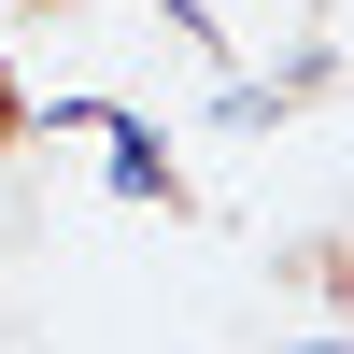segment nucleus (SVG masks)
<instances>
[{
    "mask_svg": "<svg viewBox=\"0 0 354 354\" xmlns=\"http://www.w3.org/2000/svg\"><path fill=\"white\" fill-rule=\"evenodd\" d=\"M28 128V85H15V57H0V142H15Z\"/></svg>",
    "mask_w": 354,
    "mask_h": 354,
    "instance_id": "1",
    "label": "nucleus"
}]
</instances>
